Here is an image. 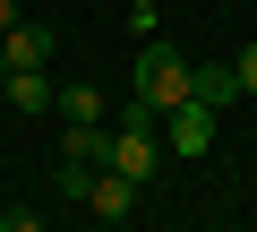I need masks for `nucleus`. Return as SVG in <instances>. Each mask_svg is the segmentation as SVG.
<instances>
[{
	"instance_id": "f257e3e1",
	"label": "nucleus",
	"mask_w": 257,
	"mask_h": 232,
	"mask_svg": "<svg viewBox=\"0 0 257 232\" xmlns=\"http://www.w3.org/2000/svg\"><path fill=\"white\" fill-rule=\"evenodd\" d=\"M103 172H120V181H155L163 172V138H155V112L128 95V112H120V129H111V146H103Z\"/></svg>"
},
{
	"instance_id": "f03ea898",
	"label": "nucleus",
	"mask_w": 257,
	"mask_h": 232,
	"mask_svg": "<svg viewBox=\"0 0 257 232\" xmlns=\"http://www.w3.org/2000/svg\"><path fill=\"white\" fill-rule=\"evenodd\" d=\"M138 103H146V112L189 103V60H180L172 43H138Z\"/></svg>"
},
{
	"instance_id": "7ed1b4c3",
	"label": "nucleus",
	"mask_w": 257,
	"mask_h": 232,
	"mask_svg": "<svg viewBox=\"0 0 257 232\" xmlns=\"http://www.w3.org/2000/svg\"><path fill=\"white\" fill-rule=\"evenodd\" d=\"M206 146H214V112H206V103H172V112H163V155L189 164V155H206Z\"/></svg>"
},
{
	"instance_id": "20e7f679",
	"label": "nucleus",
	"mask_w": 257,
	"mask_h": 232,
	"mask_svg": "<svg viewBox=\"0 0 257 232\" xmlns=\"http://www.w3.org/2000/svg\"><path fill=\"white\" fill-rule=\"evenodd\" d=\"M189 103H206V112L240 103V69L231 60H189Z\"/></svg>"
},
{
	"instance_id": "39448f33",
	"label": "nucleus",
	"mask_w": 257,
	"mask_h": 232,
	"mask_svg": "<svg viewBox=\"0 0 257 232\" xmlns=\"http://www.w3.org/2000/svg\"><path fill=\"white\" fill-rule=\"evenodd\" d=\"M77 206H86V215H103V223H128V206H138V181H120V172H94Z\"/></svg>"
},
{
	"instance_id": "423d86ee",
	"label": "nucleus",
	"mask_w": 257,
	"mask_h": 232,
	"mask_svg": "<svg viewBox=\"0 0 257 232\" xmlns=\"http://www.w3.org/2000/svg\"><path fill=\"white\" fill-rule=\"evenodd\" d=\"M103 146H111L103 121H69V129H60V164H103Z\"/></svg>"
},
{
	"instance_id": "0eeeda50",
	"label": "nucleus",
	"mask_w": 257,
	"mask_h": 232,
	"mask_svg": "<svg viewBox=\"0 0 257 232\" xmlns=\"http://www.w3.org/2000/svg\"><path fill=\"white\" fill-rule=\"evenodd\" d=\"M0 43H9V69H43V60H52V35H43V26H26V18L0 35Z\"/></svg>"
},
{
	"instance_id": "6e6552de",
	"label": "nucleus",
	"mask_w": 257,
	"mask_h": 232,
	"mask_svg": "<svg viewBox=\"0 0 257 232\" xmlns=\"http://www.w3.org/2000/svg\"><path fill=\"white\" fill-rule=\"evenodd\" d=\"M0 86H9V103H18V112H52V95H60V86H52L43 69H9Z\"/></svg>"
},
{
	"instance_id": "1a4fd4ad",
	"label": "nucleus",
	"mask_w": 257,
	"mask_h": 232,
	"mask_svg": "<svg viewBox=\"0 0 257 232\" xmlns=\"http://www.w3.org/2000/svg\"><path fill=\"white\" fill-rule=\"evenodd\" d=\"M52 103H60V121H103V112H111V95H103V86H60Z\"/></svg>"
},
{
	"instance_id": "9d476101",
	"label": "nucleus",
	"mask_w": 257,
	"mask_h": 232,
	"mask_svg": "<svg viewBox=\"0 0 257 232\" xmlns=\"http://www.w3.org/2000/svg\"><path fill=\"white\" fill-rule=\"evenodd\" d=\"M94 172H103V164H60V198H69V206H77V198H86V181H94Z\"/></svg>"
},
{
	"instance_id": "9b49d317",
	"label": "nucleus",
	"mask_w": 257,
	"mask_h": 232,
	"mask_svg": "<svg viewBox=\"0 0 257 232\" xmlns=\"http://www.w3.org/2000/svg\"><path fill=\"white\" fill-rule=\"evenodd\" d=\"M128 26H138V43H155V26H163V9H155V0H138V9H128Z\"/></svg>"
},
{
	"instance_id": "f8f14e48",
	"label": "nucleus",
	"mask_w": 257,
	"mask_h": 232,
	"mask_svg": "<svg viewBox=\"0 0 257 232\" xmlns=\"http://www.w3.org/2000/svg\"><path fill=\"white\" fill-rule=\"evenodd\" d=\"M231 69H240V95H257V43H240V52H231Z\"/></svg>"
},
{
	"instance_id": "ddd939ff",
	"label": "nucleus",
	"mask_w": 257,
	"mask_h": 232,
	"mask_svg": "<svg viewBox=\"0 0 257 232\" xmlns=\"http://www.w3.org/2000/svg\"><path fill=\"white\" fill-rule=\"evenodd\" d=\"M18 18H26V0H0V35H9V26H18Z\"/></svg>"
},
{
	"instance_id": "4468645a",
	"label": "nucleus",
	"mask_w": 257,
	"mask_h": 232,
	"mask_svg": "<svg viewBox=\"0 0 257 232\" xmlns=\"http://www.w3.org/2000/svg\"><path fill=\"white\" fill-rule=\"evenodd\" d=\"M0 78H9V43H0Z\"/></svg>"
},
{
	"instance_id": "2eb2a0df",
	"label": "nucleus",
	"mask_w": 257,
	"mask_h": 232,
	"mask_svg": "<svg viewBox=\"0 0 257 232\" xmlns=\"http://www.w3.org/2000/svg\"><path fill=\"white\" fill-rule=\"evenodd\" d=\"M0 232H9V215H0Z\"/></svg>"
}]
</instances>
